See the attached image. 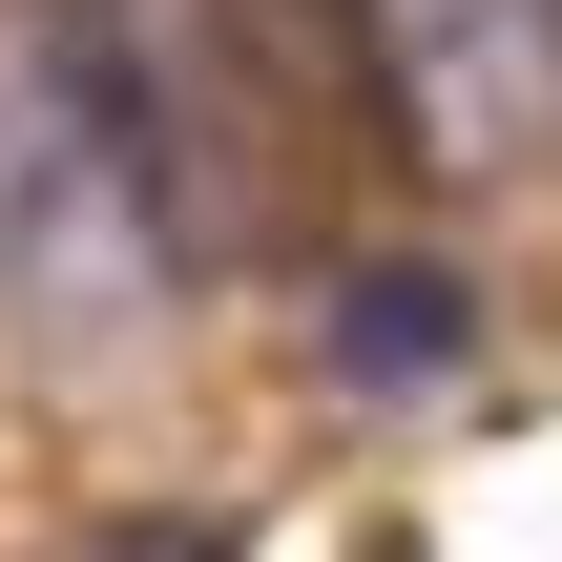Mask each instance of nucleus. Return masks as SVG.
Wrapping results in <instances>:
<instances>
[{
    "label": "nucleus",
    "mask_w": 562,
    "mask_h": 562,
    "mask_svg": "<svg viewBox=\"0 0 562 562\" xmlns=\"http://www.w3.org/2000/svg\"><path fill=\"white\" fill-rule=\"evenodd\" d=\"M104 83H125L167 271H271V250L313 229L334 104L292 83V21H271V0H104Z\"/></svg>",
    "instance_id": "1"
},
{
    "label": "nucleus",
    "mask_w": 562,
    "mask_h": 562,
    "mask_svg": "<svg viewBox=\"0 0 562 562\" xmlns=\"http://www.w3.org/2000/svg\"><path fill=\"white\" fill-rule=\"evenodd\" d=\"M146 292H167V209L104 83V0H0V313L125 334Z\"/></svg>",
    "instance_id": "2"
},
{
    "label": "nucleus",
    "mask_w": 562,
    "mask_h": 562,
    "mask_svg": "<svg viewBox=\"0 0 562 562\" xmlns=\"http://www.w3.org/2000/svg\"><path fill=\"white\" fill-rule=\"evenodd\" d=\"M355 104L438 188L562 167V0H355Z\"/></svg>",
    "instance_id": "3"
},
{
    "label": "nucleus",
    "mask_w": 562,
    "mask_h": 562,
    "mask_svg": "<svg viewBox=\"0 0 562 562\" xmlns=\"http://www.w3.org/2000/svg\"><path fill=\"white\" fill-rule=\"evenodd\" d=\"M334 375L438 396V375H459V271H334Z\"/></svg>",
    "instance_id": "4"
}]
</instances>
